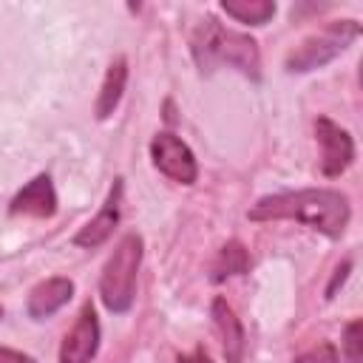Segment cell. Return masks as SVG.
<instances>
[{"mask_svg": "<svg viewBox=\"0 0 363 363\" xmlns=\"http://www.w3.org/2000/svg\"><path fill=\"white\" fill-rule=\"evenodd\" d=\"M349 199L340 190H326V187H306L295 193H272L258 199L250 207V221H281L292 218L301 221L329 238L343 235L349 224Z\"/></svg>", "mask_w": 363, "mask_h": 363, "instance_id": "6da1fadb", "label": "cell"}, {"mask_svg": "<svg viewBox=\"0 0 363 363\" xmlns=\"http://www.w3.org/2000/svg\"><path fill=\"white\" fill-rule=\"evenodd\" d=\"M190 48H193V60H196L201 74H210L218 65H230V68L241 71L250 79H261V51H258V43L250 34L224 28L213 17H207L196 28Z\"/></svg>", "mask_w": 363, "mask_h": 363, "instance_id": "7a4b0ae2", "label": "cell"}, {"mask_svg": "<svg viewBox=\"0 0 363 363\" xmlns=\"http://www.w3.org/2000/svg\"><path fill=\"white\" fill-rule=\"evenodd\" d=\"M142 235L139 233H128L116 250L111 252V258L102 267L99 275V295L108 312H128L133 306L136 298V272L142 264Z\"/></svg>", "mask_w": 363, "mask_h": 363, "instance_id": "3957f363", "label": "cell"}, {"mask_svg": "<svg viewBox=\"0 0 363 363\" xmlns=\"http://www.w3.org/2000/svg\"><path fill=\"white\" fill-rule=\"evenodd\" d=\"M357 34H360V26L354 20H332L329 26L309 34L306 40H301V45H295L289 51L286 71L303 74V71H312V68L332 62L337 54H343L349 48L352 40H357Z\"/></svg>", "mask_w": 363, "mask_h": 363, "instance_id": "277c9868", "label": "cell"}, {"mask_svg": "<svg viewBox=\"0 0 363 363\" xmlns=\"http://www.w3.org/2000/svg\"><path fill=\"white\" fill-rule=\"evenodd\" d=\"M150 159L167 179H173L179 184H193L199 179L196 156L176 133H167V130L156 133L150 142Z\"/></svg>", "mask_w": 363, "mask_h": 363, "instance_id": "5b68a950", "label": "cell"}, {"mask_svg": "<svg viewBox=\"0 0 363 363\" xmlns=\"http://www.w3.org/2000/svg\"><path fill=\"white\" fill-rule=\"evenodd\" d=\"M315 139L320 145V173L323 176H340L354 159V142H352L349 130H343L340 125H335L326 116H318L315 119Z\"/></svg>", "mask_w": 363, "mask_h": 363, "instance_id": "8992f818", "label": "cell"}, {"mask_svg": "<svg viewBox=\"0 0 363 363\" xmlns=\"http://www.w3.org/2000/svg\"><path fill=\"white\" fill-rule=\"evenodd\" d=\"M99 349V320L91 303H85L60 346V363H91Z\"/></svg>", "mask_w": 363, "mask_h": 363, "instance_id": "52a82bcc", "label": "cell"}, {"mask_svg": "<svg viewBox=\"0 0 363 363\" xmlns=\"http://www.w3.org/2000/svg\"><path fill=\"white\" fill-rule=\"evenodd\" d=\"M122 190H125V184H122V179H113V184H111V190H108V196H105V201H102V207H99V213L74 235V244L77 247H85V250H96L99 244H105L111 235H113V227L119 224V207H122Z\"/></svg>", "mask_w": 363, "mask_h": 363, "instance_id": "ba28073f", "label": "cell"}, {"mask_svg": "<svg viewBox=\"0 0 363 363\" xmlns=\"http://www.w3.org/2000/svg\"><path fill=\"white\" fill-rule=\"evenodd\" d=\"M11 216H31V218H51L57 213V190L51 184L48 173L34 176L14 199L9 207Z\"/></svg>", "mask_w": 363, "mask_h": 363, "instance_id": "9c48e42d", "label": "cell"}, {"mask_svg": "<svg viewBox=\"0 0 363 363\" xmlns=\"http://www.w3.org/2000/svg\"><path fill=\"white\" fill-rule=\"evenodd\" d=\"M74 298V281L71 278H45L40 281L31 292H28V301H26V309L34 320H45L51 318L54 312H60L68 301Z\"/></svg>", "mask_w": 363, "mask_h": 363, "instance_id": "30bf717a", "label": "cell"}, {"mask_svg": "<svg viewBox=\"0 0 363 363\" xmlns=\"http://www.w3.org/2000/svg\"><path fill=\"white\" fill-rule=\"evenodd\" d=\"M210 315H213V323L218 329V337H221V349H224L227 363H244L247 337H244V326L235 318L233 306L224 298H216L213 306H210Z\"/></svg>", "mask_w": 363, "mask_h": 363, "instance_id": "8fae6325", "label": "cell"}, {"mask_svg": "<svg viewBox=\"0 0 363 363\" xmlns=\"http://www.w3.org/2000/svg\"><path fill=\"white\" fill-rule=\"evenodd\" d=\"M125 82H128V60L125 57H116L108 65L105 79H102V88H99V96H96V108H94L96 119H108L116 111V105H119V99L125 94Z\"/></svg>", "mask_w": 363, "mask_h": 363, "instance_id": "7c38bea8", "label": "cell"}, {"mask_svg": "<svg viewBox=\"0 0 363 363\" xmlns=\"http://www.w3.org/2000/svg\"><path fill=\"white\" fill-rule=\"evenodd\" d=\"M250 269V252L244 250V244L241 241H227L221 250H218V255H216V261H213V272H210V281H224V278H230V275H241V272H247Z\"/></svg>", "mask_w": 363, "mask_h": 363, "instance_id": "4fadbf2b", "label": "cell"}, {"mask_svg": "<svg viewBox=\"0 0 363 363\" xmlns=\"http://www.w3.org/2000/svg\"><path fill=\"white\" fill-rule=\"evenodd\" d=\"M221 11L235 17L238 23H250V26H264L272 20L275 14V3L272 0H224Z\"/></svg>", "mask_w": 363, "mask_h": 363, "instance_id": "5bb4252c", "label": "cell"}, {"mask_svg": "<svg viewBox=\"0 0 363 363\" xmlns=\"http://www.w3.org/2000/svg\"><path fill=\"white\" fill-rule=\"evenodd\" d=\"M343 357L346 363H363V320L354 318L343 329Z\"/></svg>", "mask_w": 363, "mask_h": 363, "instance_id": "9a60e30c", "label": "cell"}, {"mask_svg": "<svg viewBox=\"0 0 363 363\" xmlns=\"http://www.w3.org/2000/svg\"><path fill=\"white\" fill-rule=\"evenodd\" d=\"M292 363H340V354H337V349H335L329 340H320V343H315L312 349L301 352Z\"/></svg>", "mask_w": 363, "mask_h": 363, "instance_id": "2e32d148", "label": "cell"}, {"mask_svg": "<svg viewBox=\"0 0 363 363\" xmlns=\"http://www.w3.org/2000/svg\"><path fill=\"white\" fill-rule=\"evenodd\" d=\"M349 269H352V261H343L337 269H335V275H332V284L326 286V298H335V292H337V286L346 281V275H349Z\"/></svg>", "mask_w": 363, "mask_h": 363, "instance_id": "e0dca14e", "label": "cell"}, {"mask_svg": "<svg viewBox=\"0 0 363 363\" xmlns=\"http://www.w3.org/2000/svg\"><path fill=\"white\" fill-rule=\"evenodd\" d=\"M0 363H37L34 357L17 352V349H9V346H0Z\"/></svg>", "mask_w": 363, "mask_h": 363, "instance_id": "ac0fdd59", "label": "cell"}, {"mask_svg": "<svg viewBox=\"0 0 363 363\" xmlns=\"http://www.w3.org/2000/svg\"><path fill=\"white\" fill-rule=\"evenodd\" d=\"M176 363H213V360H210V354H207L201 346H196L190 354H182Z\"/></svg>", "mask_w": 363, "mask_h": 363, "instance_id": "d6986e66", "label": "cell"}, {"mask_svg": "<svg viewBox=\"0 0 363 363\" xmlns=\"http://www.w3.org/2000/svg\"><path fill=\"white\" fill-rule=\"evenodd\" d=\"M0 315H3V309H0Z\"/></svg>", "mask_w": 363, "mask_h": 363, "instance_id": "ffe728a7", "label": "cell"}]
</instances>
